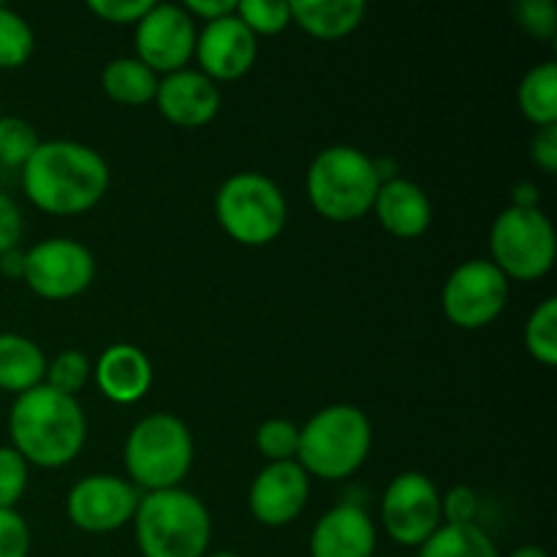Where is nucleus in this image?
I'll return each instance as SVG.
<instances>
[{
    "label": "nucleus",
    "mask_w": 557,
    "mask_h": 557,
    "mask_svg": "<svg viewBox=\"0 0 557 557\" xmlns=\"http://www.w3.org/2000/svg\"><path fill=\"white\" fill-rule=\"evenodd\" d=\"M210 557H243V555H234V553H215V555H210Z\"/></svg>",
    "instance_id": "obj_42"
},
{
    "label": "nucleus",
    "mask_w": 557,
    "mask_h": 557,
    "mask_svg": "<svg viewBox=\"0 0 557 557\" xmlns=\"http://www.w3.org/2000/svg\"><path fill=\"white\" fill-rule=\"evenodd\" d=\"M373 210L379 215V223L400 239L422 237L433 223V205L430 196L424 194L422 185L406 177H392L381 183L375 194Z\"/></svg>",
    "instance_id": "obj_18"
},
{
    "label": "nucleus",
    "mask_w": 557,
    "mask_h": 557,
    "mask_svg": "<svg viewBox=\"0 0 557 557\" xmlns=\"http://www.w3.org/2000/svg\"><path fill=\"white\" fill-rule=\"evenodd\" d=\"M22 239V212L11 196L0 190V253L16 248Z\"/></svg>",
    "instance_id": "obj_37"
},
{
    "label": "nucleus",
    "mask_w": 557,
    "mask_h": 557,
    "mask_svg": "<svg viewBox=\"0 0 557 557\" xmlns=\"http://www.w3.org/2000/svg\"><path fill=\"white\" fill-rule=\"evenodd\" d=\"M256 446L270 462L297 460L299 428L288 419H267L256 433Z\"/></svg>",
    "instance_id": "obj_30"
},
{
    "label": "nucleus",
    "mask_w": 557,
    "mask_h": 557,
    "mask_svg": "<svg viewBox=\"0 0 557 557\" xmlns=\"http://www.w3.org/2000/svg\"><path fill=\"white\" fill-rule=\"evenodd\" d=\"M520 109L539 128L557 123V65L553 60L533 65L522 76Z\"/></svg>",
    "instance_id": "obj_23"
},
{
    "label": "nucleus",
    "mask_w": 557,
    "mask_h": 557,
    "mask_svg": "<svg viewBox=\"0 0 557 557\" xmlns=\"http://www.w3.org/2000/svg\"><path fill=\"white\" fill-rule=\"evenodd\" d=\"M96 381L109 400L131 406L150 392L152 364L141 348L131 343H114L98 357Z\"/></svg>",
    "instance_id": "obj_19"
},
{
    "label": "nucleus",
    "mask_w": 557,
    "mask_h": 557,
    "mask_svg": "<svg viewBox=\"0 0 557 557\" xmlns=\"http://www.w3.org/2000/svg\"><path fill=\"white\" fill-rule=\"evenodd\" d=\"M373 446V428L357 406H330L299 428L297 462L305 473L337 482L362 468Z\"/></svg>",
    "instance_id": "obj_5"
},
{
    "label": "nucleus",
    "mask_w": 557,
    "mask_h": 557,
    "mask_svg": "<svg viewBox=\"0 0 557 557\" xmlns=\"http://www.w3.org/2000/svg\"><path fill=\"white\" fill-rule=\"evenodd\" d=\"M11 446L27 462L60 468L74 460L87 438L85 411L79 400L47 384L16 395L9 413Z\"/></svg>",
    "instance_id": "obj_2"
},
{
    "label": "nucleus",
    "mask_w": 557,
    "mask_h": 557,
    "mask_svg": "<svg viewBox=\"0 0 557 557\" xmlns=\"http://www.w3.org/2000/svg\"><path fill=\"white\" fill-rule=\"evenodd\" d=\"M419 557H500L493 539L473 525H441L419 547Z\"/></svg>",
    "instance_id": "obj_24"
},
{
    "label": "nucleus",
    "mask_w": 557,
    "mask_h": 557,
    "mask_svg": "<svg viewBox=\"0 0 557 557\" xmlns=\"http://www.w3.org/2000/svg\"><path fill=\"white\" fill-rule=\"evenodd\" d=\"M27 487V460L14 446H0V509H14Z\"/></svg>",
    "instance_id": "obj_31"
},
{
    "label": "nucleus",
    "mask_w": 557,
    "mask_h": 557,
    "mask_svg": "<svg viewBox=\"0 0 557 557\" xmlns=\"http://www.w3.org/2000/svg\"><path fill=\"white\" fill-rule=\"evenodd\" d=\"M30 528L16 509H0V557H27Z\"/></svg>",
    "instance_id": "obj_33"
},
{
    "label": "nucleus",
    "mask_w": 557,
    "mask_h": 557,
    "mask_svg": "<svg viewBox=\"0 0 557 557\" xmlns=\"http://www.w3.org/2000/svg\"><path fill=\"white\" fill-rule=\"evenodd\" d=\"M364 11L368 5L362 0H294L292 22H297L310 36L332 41L357 30Z\"/></svg>",
    "instance_id": "obj_20"
},
{
    "label": "nucleus",
    "mask_w": 557,
    "mask_h": 557,
    "mask_svg": "<svg viewBox=\"0 0 557 557\" xmlns=\"http://www.w3.org/2000/svg\"><path fill=\"white\" fill-rule=\"evenodd\" d=\"M531 158L544 174L557 172V123L536 131L531 139Z\"/></svg>",
    "instance_id": "obj_36"
},
{
    "label": "nucleus",
    "mask_w": 557,
    "mask_h": 557,
    "mask_svg": "<svg viewBox=\"0 0 557 557\" xmlns=\"http://www.w3.org/2000/svg\"><path fill=\"white\" fill-rule=\"evenodd\" d=\"M308 199L321 218L351 223L373 210L381 177L368 152L348 145L321 150L308 169Z\"/></svg>",
    "instance_id": "obj_4"
},
{
    "label": "nucleus",
    "mask_w": 557,
    "mask_h": 557,
    "mask_svg": "<svg viewBox=\"0 0 557 557\" xmlns=\"http://www.w3.org/2000/svg\"><path fill=\"white\" fill-rule=\"evenodd\" d=\"M44 375H47V357L41 346L25 335L0 332V389L22 395L44 384Z\"/></svg>",
    "instance_id": "obj_21"
},
{
    "label": "nucleus",
    "mask_w": 557,
    "mask_h": 557,
    "mask_svg": "<svg viewBox=\"0 0 557 557\" xmlns=\"http://www.w3.org/2000/svg\"><path fill=\"white\" fill-rule=\"evenodd\" d=\"M479 515V498L471 487L457 484L449 493L441 495V517L446 525H473Z\"/></svg>",
    "instance_id": "obj_34"
},
{
    "label": "nucleus",
    "mask_w": 557,
    "mask_h": 557,
    "mask_svg": "<svg viewBox=\"0 0 557 557\" xmlns=\"http://www.w3.org/2000/svg\"><path fill=\"white\" fill-rule=\"evenodd\" d=\"M381 520L392 542L422 547L441 525V493L424 473H397L381 500Z\"/></svg>",
    "instance_id": "obj_10"
},
{
    "label": "nucleus",
    "mask_w": 557,
    "mask_h": 557,
    "mask_svg": "<svg viewBox=\"0 0 557 557\" xmlns=\"http://www.w3.org/2000/svg\"><path fill=\"white\" fill-rule=\"evenodd\" d=\"M234 14L253 36H275L292 25V3L286 0H243Z\"/></svg>",
    "instance_id": "obj_27"
},
{
    "label": "nucleus",
    "mask_w": 557,
    "mask_h": 557,
    "mask_svg": "<svg viewBox=\"0 0 557 557\" xmlns=\"http://www.w3.org/2000/svg\"><path fill=\"white\" fill-rule=\"evenodd\" d=\"M183 9L188 11V14L201 16L205 22H215V20H223V16L234 14L237 3H234V0H188Z\"/></svg>",
    "instance_id": "obj_38"
},
{
    "label": "nucleus",
    "mask_w": 557,
    "mask_h": 557,
    "mask_svg": "<svg viewBox=\"0 0 557 557\" xmlns=\"http://www.w3.org/2000/svg\"><path fill=\"white\" fill-rule=\"evenodd\" d=\"M259 44L256 36L237 20V14H228L223 20L207 22L205 30L196 33L194 54L199 58L201 74L215 79H239L248 74L256 63Z\"/></svg>",
    "instance_id": "obj_14"
},
{
    "label": "nucleus",
    "mask_w": 557,
    "mask_h": 557,
    "mask_svg": "<svg viewBox=\"0 0 557 557\" xmlns=\"http://www.w3.org/2000/svg\"><path fill=\"white\" fill-rule=\"evenodd\" d=\"M36 49L30 22L14 9L0 3V69H20Z\"/></svg>",
    "instance_id": "obj_25"
},
{
    "label": "nucleus",
    "mask_w": 557,
    "mask_h": 557,
    "mask_svg": "<svg viewBox=\"0 0 557 557\" xmlns=\"http://www.w3.org/2000/svg\"><path fill=\"white\" fill-rule=\"evenodd\" d=\"M90 373H92V368H90V362H87L85 354L69 348V351H60L52 362H47V375H44V384L52 386V389H58V392H63V395L76 397V392L87 384Z\"/></svg>",
    "instance_id": "obj_29"
},
{
    "label": "nucleus",
    "mask_w": 557,
    "mask_h": 557,
    "mask_svg": "<svg viewBox=\"0 0 557 557\" xmlns=\"http://www.w3.org/2000/svg\"><path fill=\"white\" fill-rule=\"evenodd\" d=\"M156 103L169 123L199 128L210 123L221 109V90L201 71L180 69L158 79Z\"/></svg>",
    "instance_id": "obj_16"
},
{
    "label": "nucleus",
    "mask_w": 557,
    "mask_h": 557,
    "mask_svg": "<svg viewBox=\"0 0 557 557\" xmlns=\"http://www.w3.org/2000/svg\"><path fill=\"white\" fill-rule=\"evenodd\" d=\"M375 525L362 506L341 504L310 533V557H373Z\"/></svg>",
    "instance_id": "obj_17"
},
{
    "label": "nucleus",
    "mask_w": 557,
    "mask_h": 557,
    "mask_svg": "<svg viewBox=\"0 0 557 557\" xmlns=\"http://www.w3.org/2000/svg\"><path fill=\"white\" fill-rule=\"evenodd\" d=\"M101 85L114 101L139 107V103L156 101L158 74L147 69L139 58H114L103 65Z\"/></svg>",
    "instance_id": "obj_22"
},
{
    "label": "nucleus",
    "mask_w": 557,
    "mask_h": 557,
    "mask_svg": "<svg viewBox=\"0 0 557 557\" xmlns=\"http://www.w3.org/2000/svg\"><path fill=\"white\" fill-rule=\"evenodd\" d=\"M152 9V0H90V11L101 20L125 25V22H139Z\"/></svg>",
    "instance_id": "obj_35"
},
{
    "label": "nucleus",
    "mask_w": 557,
    "mask_h": 557,
    "mask_svg": "<svg viewBox=\"0 0 557 557\" xmlns=\"http://www.w3.org/2000/svg\"><path fill=\"white\" fill-rule=\"evenodd\" d=\"M136 58L163 74L185 69L196 49L194 16L174 3H152V9L136 22Z\"/></svg>",
    "instance_id": "obj_12"
},
{
    "label": "nucleus",
    "mask_w": 557,
    "mask_h": 557,
    "mask_svg": "<svg viewBox=\"0 0 557 557\" xmlns=\"http://www.w3.org/2000/svg\"><path fill=\"white\" fill-rule=\"evenodd\" d=\"M194 462V438L188 424L174 413H150L139 419L125 441L128 476L147 493L180 487Z\"/></svg>",
    "instance_id": "obj_6"
},
{
    "label": "nucleus",
    "mask_w": 557,
    "mask_h": 557,
    "mask_svg": "<svg viewBox=\"0 0 557 557\" xmlns=\"http://www.w3.org/2000/svg\"><path fill=\"white\" fill-rule=\"evenodd\" d=\"M0 272L5 277H22L25 275V250L11 248L5 253H0Z\"/></svg>",
    "instance_id": "obj_39"
},
{
    "label": "nucleus",
    "mask_w": 557,
    "mask_h": 557,
    "mask_svg": "<svg viewBox=\"0 0 557 557\" xmlns=\"http://www.w3.org/2000/svg\"><path fill=\"white\" fill-rule=\"evenodd\" d=\"M511 207H539V188L533 183H520L511 190Z\"/></svg>",
    "instance_id": "obj_40"
},
{
    "label": "nucleus",
    "mask_w": 557,
    "mask_h": 557,
    "mask_svg": "<svg viewBox=\"0 0 557 557\" xmlns=\"http://www.w3.org/2000/svg\"><path fill=\"white\" fill-rule=\"evenodd\" d=\"M141 495L134 484L109 473L85 476L71 487L65 515L79 531L112 533L134 520Z\"/></svg>",
    "instance_id": "obj_13"
},
{
    "label": "nucleus",
    "mask_w": 557,
    "mask_h": 557,
    "mask_svg": "<svg viewBox=\"0 0 557 557\" xmlns=\"http://www.w3.org/2000/svg\"><path fill=\"white\" fill-rule=\"evenodd\" d=\"M509 557H549V555L544 553L542 547H536V544H525V547H517Z\"/></svg>",
    "instance_id": "obj_41"
},
{
    "label": "nucleus",
    "mask_w": 557,
    "mask_h": 557,
    "mask_svg": "<svg viewBox=\"0 0 557 557\" xmlns=\"http://www.w3.org/2000/svg\"><path fill=\"white\" fill-rule=\"evenodd\" d=\"M509 302V277L487 259L462 261L444 283L441 308L460 330H482L504 313Z\"/></svg>",
    "instance_id": "obj_9"
},
{
    "label": "nucleus",
    "mask_w": 557,
    "mask_h": 557,
    "mask_svg": "<svg viewBox=\"0 0 557 557\" xmlns=\"http://www.w3.org/2000/svg\"><path fill=\"white\" fill-rule=\"evenodd\" d=\"M96 277V259L82 243L49 237L25 250V275L30 292L44 299H71L85 292Z\"/></svg>",
    "instance_id": "obj_11"
},
{
    "label": "nucleus",
    "mask_w": 557,
    "mask_h": 557,
    "mask_svg": "<svg viewBox=\"0 0 557 557\" xmlns=\"http://www.w3.org/2000/svg\"><path fill=\"white\" fill-rule=\"evenodd\" d=\"M555 226L539 207H509L490 232L493 264L515 281H536L555 261Z\"/></svg>",
    "instance_id": "obj_8"
},
{
    "label": "nucleus",
    "mask_w": 557,
    "mask_h": 557,
    "mask_svg": "<svg viewBox=\"0 0 557 557\" xmlns=\"http://www.w3.org/2000/svg\"><path fill=\"white\" fill-rule=\"evenodd\" d=\"M141 557H205L212 520L207 506L188 490H158L139 500L134 515Z\"/></svg>",
    "instance_id": "obj_3"
},
{
    "label": "nucleus",
    "mask_w": 557,
    "mask_h": 557,
    "mask_svg": "<svg viewBox=\"0 0 557 557\" xmlns=\"http://www.w3.org/2000/svg\"><path fill=\"white\" fill-rule=\"evenodd\" d=\"M515 16L520 20L522 30L536 38H553L557 30V9L553 0H522L517 3Z\"/></svg>",
    "instance_id": "obj_32"
},
{
    "label": "nucleus",
    "mask_w": 557,
    "mask_h": 557,
    "mask_svg": "<svg viewBox=\"0 0 557 557\" xmlns=\"http://www.w3.org/2000/svg\"><path fill=\"white\" fill-rule=\"evenodd\" d=\"M41 145L36 125L22 117H0V163L25 166L27 158Z\"/></svg>",
    "instance_id": "obj_28"
},
{
    "label": "nucleus",
    "mask_w": 557,
    "mask_h": 557,
    "mask_svg": "<svg viewBox=\"0 0 557 557\" xmlns=\"http://www.w3.org/2000/svg\"><path fill=\"white\" fill-rule=\"evenodd\" d=\"M310 495V476L297 460L270 462L250 484V511L267 528L288 525L302 515Z\"/></svg>",
    "instance_id": "obj_15"
},
{
    "label": "nucleus",
    "mask_w": 557,
    "mask_h": 557,
    "mask_svg": "<svg viewBox=\"0 0 557 557\" xmlns=\"http://www.w3.org/2000/svg\"><path fill=\"white\" fill-rule=\"evenodd\" d=\"M215 215L223 232L243 245H270L286 226V196L267 174H232L215 194Z\"/></svg>",
    "instance_id": "obj_7"
},
{
    "label": "nucleus",
    "mask_w": 557,
    "mask_h": 557,
    "mask_svg": "<svg viewBox=\"0 0 557 557\" xmlns=\"http://www.w3.org/2000/svg\"><path fill=\"white\" fill-rule=\"evenodd\" d=\"M525 348L536 362L553 368L557 362V299L547 297L525 324Z\"/></svg>",
    "instance_id": "obj_26"
},
{
    "label": "nucleus",
    "mask_w": 557,
    "mask_h": 557,
    "mask_svg": "<svg viewBox=\"0 0 557 557\" xmlns=\"http://www.w3.org/2000/svg\"><path fill=\"white\" fill-rule=\"evenodd\" d=\"M22 188L38 210L79 215L103 199L109 166L101 152L79 141H41L22 166Z\"/></svg>",
    "instance_id": "obj_1"
}]
</instances>
